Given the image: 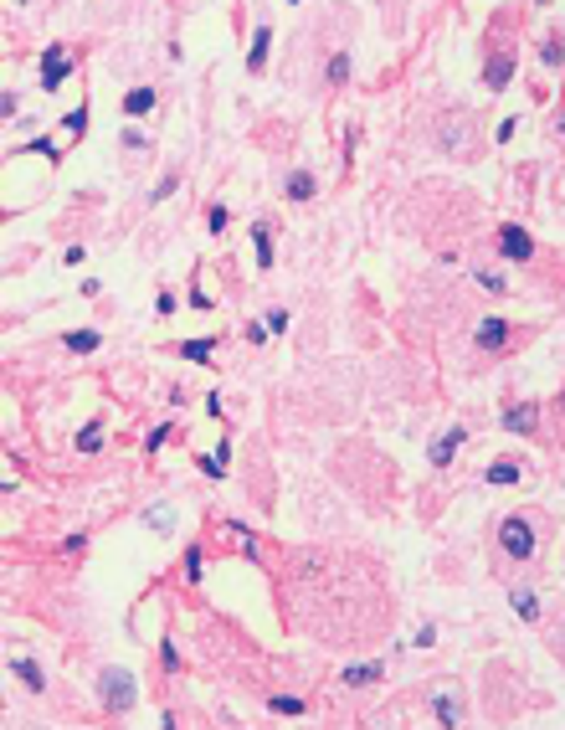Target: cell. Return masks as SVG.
Returning <instances> with one entry per match:
<instances>
[{
  "label": "cell",
  "mask_w": 565,
  "mask_h": 730,
  "mask_svg": "<svg viewBox=\"0 0 565 730\" xmlns=\"http://www.w3.org/2000/svg\"><path fill=\"white\" fill-rule=\"evenodd\" d=\"M498 545H504L514 561H530V555H534V530H530L525 514H509V520H504V530H498Z\"/></svg>",
  "instance_id": "1"
},
{
  "label": "cell",
  "mask_w": 565,
  "mask_h": 730,
  "mask_svg": "<svg viewBox=\"0 0 565 730\" xmlns=\"http://www.w3.org/2000/svg\"><path fill=\"white\" fill-rule=\"evenodd\" d=\"M98 690H103V704H108V710H128V704H134V679L119 674V669H103Z\"/></svg>",
  "instance_id": "2"
},
{
  "label": "cell",
  "mask_w": 565,
  "mask_h": 730,
  "mask_svg": "<svg viewBox=\"0 0 565 730\" xmlns=\"http://www.w3.org/2000/svg\"><path fill=\"white\" fill-rule=\"evenodd\" d=\"M62 82H67V57H62V47H47L41 52V88H62Z\"/></svg>",
  "instance_id": "3"
},
{
  "label": "cell",
  "mask_w": 565,
  "mask_h": 730,
  "mask_svg": "<svg viewBox=\"0 0 565 730\" xmlns=\"http://www.w3.org/2000/svg\"><path fill=\"white\" fill-rule=\"evenodd\" d=\"M498 242H504V257H514V263H530V252H534V242H530L525 227H504V231H498Z\"/></svg>",
  "instance_id": "4"
},
{
  "label": "cell",
  "mask_w": 565,
  "mask_h": 730,
  "mask_svg": "<svg viewBox=\"0 0 565 730\" xmlns=\"http://www.w3.org/2000/svg\"><path fill=\"white\" fill-rule=\"evenodd\" d=\"M504 339H509V325H504V319H483V325H478V345H483V350H498Z\"/></svg>",
  "instance_id": "5"
},
{
  "label": "cell",
  "mask_w": 565,
  "mask_h": 730,
  "mask_svg": "<svg viewBox=\"0 0 565 730\" xmlns=\"http://www.w3.org/2000/svg\"><path fill=\"white\" fill-rule=\"evenodd\" d=\"M509 77H514V57L509 52H498L493 62H488V88L498 93V88H509Z\"/></svg>",
  "instance_id": "6"
},
{
  "label": "cell",
  "mask_w": 565,
  "mask_h": 730,
  "mask_svg": "<svg viewBox=\"0 0 565 730\" xmlns=\"http://www.w3.org/2000/svg\"><path fill=\"white\" fill-rule=\"evenodd\" d=\"M268 47H273V31H268V26H257V36H252V52H247V67H252V72H263Z\"/></svg>",
  "instance_id": "7"
},
{
  "label": "cell",
  "mask_w": 565,
  "mask_h": 730,
  "mask_svg": "<svg viewBox=\"0 0 565 730\" xmlns=\"http://www.w3.org/2000/svg\"><path fill=\"white\" fill-rule=\"evenodd\" d=\"M534 406H509V412H504V427H509V432H534Z\"/></svg>",
  "instance_id": "8"
},
{
  "label": "cell",
  "mask_w": 565,
  "mask_h": 730,
  "mask_svg": "<svg viewBox=\"0 0 565 730\" xmlns=\"http://www.w3.org/2000/svg\"><path fill=\"white\" fill-rule=\"evenodd\" d=\"M463 447V432H447V437H437L432 442V463H452V453Z\"/></svg>",
  "instance_id": "9"
},
{
  "label": "cell",
  "mask_w": 565,
  "mask_h": 730,
  "mask_svg": "<svg viewBox=\"0 0 565 730\" xmlns=\"http://www.w3.org/2000/svg\"><path fill=\"white\" fill-rule=\"evenodd\" d=\"M124 109L134 114V119H139V114H149V109H155V88H134V93L124 98Z\"/></svg>",
  "instance_id": "10"
},
{
  "label": "cell",
  "mask_w": 565,
  "mask_h": 730,
  "mask_svg": "<svg viewBox=\"0 0 565 730\" xmlns=\"http://www.w3.org/2000/svg\"><path fill=\"white\" fill-rule=\"evenodd\" d=\"M11 674H16L21 684H31V690H41V669H36L31 658H11Z\"/></svg>",
  "instance_id": "11"
},
{
  "label": "cell",
  "mask_w": 565,
  "mask_h": 730,
  "mask_svg": "<svg viewBox=\"0 0 565 730\" xmlns=\"http://www.w3.org/2000/svg\"><path fill=\"white\" fill-rule=\"evenodd\" d=\"M252 242H257V268H273V237H268V227H252Z\"/></svg>",
  "instance_id": "12"
},
{
  "label": "cell",
  "mask_w": 565,
  "mask_h": 730,
  "mask_svg": "<svg viewBox=\"0 0 565 730\" xmlns=\"http://www.w3.org/2000/svg\"><path fill=\"white\" fill-rule=\"evenodd\" d=\"M288 196H293V201H309V196H314V175H309V170H298V175L288 180Z\"/></svg>",
  "instance_id": "13"
},
{
  "label": "cell",
  "mask_w": 565,
  "mask_h": 730,
  "mask_svg": "<svg viewBox=\"0 0 565 730\" xmlns=\"http://www.w3.org/2000/svg\"><path fill=\"white\" fill-rule=\"evenodd\" d=\"M180 355H185V360H201V365H206V360H211V339H185V345H180Z\"/></svg>",
  "instance_id": "14"
},
{
  "label": "cell",
  "mask_w": 565,
  "mask_h": 730,
  "mask_svg": "<svg viewBox=\"0 0 565 730\" xmlns=\"http://www.w3.org/2000/svg\"><path fill=\"white\" fill-rule=\"evenodd\" d=\"M380 669H375V663H355V669H344V684H371Z\"/></svg>",
  "instance_id": "15"
},
{
  "label": "cell",
  "mask_w": 565,
  "mask_h": 730,
  "mask_svg": "<svg viewBox=\"0 0 565 730\" xmlns=\"http://www.w3.org/2000/svg\"><path fill=\"white\" fill-rule=\"evenodd\" d=\"M67 350H98V334L93 329H72L67 334Z\"/></svg>",
  "instance_id": "16"
},
{
  "label": "cell",
  "mask_w": 565,
  "mask_h": 730,
  "mask_svg": "<svg viewBox=\"0 0 565 730\" xmlns=\"http://www.w3.org/2000/svg\"><path fill=\"white\" fill-rule=\"evenodd\" d=\"M514 612H519V617L530 622V617L539 612V602H534V592H514Z\"/></svg>",
  "instance_id": "17"
},
{
  "label": "cell",
  "mask_w": 565,
  "mask_h": 730,
  "mask_svg": "<svg viewBox=\"0 0 565 730\" xmlns=\"http://www.w3.org/2000/svg\"><path fill=\"white\" fill-rule=\"evenodd\" d=\"M514 479H519L514 463H493V468H488V484H514Z\"/></svg>",
  "instance_id": "18"
},
{
  "label": "cell",
  "mask_w": 565,
  "mask_h": 730,
  "mask_svg": "<svg viewBox=\"0 0 565 730\" xmlns=\"http://www.w3.org/2000/svg\"><path fill=\"white\" fill-rule=\"evenodd\" d=\"M278 715H303V699H293V694H278V699H268Z\"/></svg>",
  "instance_id": "19"
},
{
  "label": "cell",
  "mask_w": 565,
  "mask_h": 730,
  "mask_svg": "<svg viewBox=\"0 0 565 730\" xmlns=\"http://www.w3.org/2000/svg\"><path fill=\"white\" fill-rule=\"evenodd\" d=\"M344 77H350V57L334 52V57H329V82H344Z\"/></svg>",
  "instance_id": "20"
},
{
  "label": "cell",
  "mask_w": 565,
  "mask_h": 730,
  "mask_svg": "<svg viewBox=\"0 0 565 730\" xmlns=\"http://www.w3.org/2000/svg\"><path fill=\"white\" fill-rule=\"evenodd\" d=\"M103 442V427L93 422V427H82V437H77V447H82V453H93V447Z\"/></svg>",
  "instance_id": "21"
},
{
  "label": "cell",
  "mask_w": 565,
  "mask_h": 730,
  "mask_svg": "<svg viewBox=\"0 0 565 730\" xmlns=\"http://www.w3.org/2000/svg\"><path fill=\"white\" fill-rule=\"evenodd\" d=\"M185 582H201V550H185Z\"/></svg>",
  "instance_id": "22"
},
{
  "label": "cell",
  "mask_w": 565,
  "mask_h": 730,
  "mask_svg": "<svg viewBox=\"0 0 565 730\" xmlns=\"http://www.w3.org/2000/svg\"><path fill=\"white\" fill-rule=\"evenodd\" d=\"M62 124H67V134H82V124H88V114H82V109H72V114L62 119Z\"/></svg>",
  "instance_id": "23"
},
{
  "label": "cell",
  "mask_w": 565,
  "mask_h": 730,
  "mask_svg": "<svg viewBox=\"0 0 565 730\" xmlns=\"http://www.w3.org/2000/svg\"><path fill=\"white\" fill-rule=\"evenodd\" d=\"M478 283H483L488 293H504V278H498V273H478Z\"/></svg>",
  "instance_id": "24"
}]
</instances>
